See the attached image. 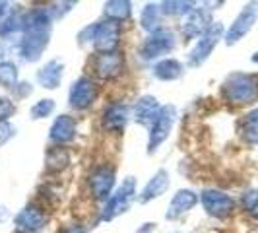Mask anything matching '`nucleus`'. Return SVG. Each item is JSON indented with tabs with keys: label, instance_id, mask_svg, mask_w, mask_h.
<instances>
[{
	"label": "nucleus",
	"instance_id": "obj_1",
	"mask_svg": "<svg viewBox=\"0 0 258 233\" xmlns=\"http://www.w3.org/2000/svg\"><path fill=\"white\" fill-rule=\"evenodd\" d=\"M52 18L47 8H33L24 18L20 54L26 63H37L49 45Z\"/></svg>",
	"mask_w": 258,
	"mask_h": 233
},
{
	"label": "nucleus",
	"instance_id": "obj_2",
	"mask_svg": "<svg viewBox=\"0 0 258 233\" xmlns=\"http://www.w3.org/2000/svg\"><path fill=\"white\" fill-rule=\"evenodd\" d=\"M122 37V27L113 20L95 22L93 26H88L80 31L78 43L82 47H91L95 54L118 51V43Z\"/></svg>",
	"mask_w": 258,
	"mask_h": 233
},
{
	"label": "nucleus",
	"instance_id": "obj_3",
	"mask_svg": "<svg viewBox=\"0 0 258 233\" xmlns=\"http://www.w3.org/2000/svg\"><path fill=\"white\" fill-rule=\"evenodd\" d=\"M177 49V35L173 29L169 27H159L152 31L148 37L142 41L140 49H138V54L142 61H155V59H161L165 54H171V52Z\"/></svg>",
	"mask_w": 258,
	"mask_h": 233
},
{
	"label": "nucleus",
	"instance_id": "obj_4",
	"mask_svg": "<svg viewBox=\"0 0 258 233\" xmlns=\"http://www.w3.org/2000/svg\"><path fill=\"white\" fill-rule=\"evenodd\" d=\"M136 198V179L134 177H126L122 185L113 191V194L107 198L103 210H101V221H111L116 216L124 214L130 208L132 200Z\"/></svg>",
	"mask_w": 258,
	"mask_h": 233
},
{
	"label": "nucleus",
	"instance_id": "obj_5",
	"mask_svg": "<svg viewBox=\"0 0 258 233\" xmlns=\"http://www.w3.org/2000/svg\"><path fill=\"white\" fill-rule=\"evenodd\" d=\"M175 119H177L175 105H161V109H159L157 116L154 119V123L148 127L150 129V136H148V152L150 154L157 152V148L169 138L173 125H175Z\"/></svg>",
	"mask_w": 258,
	"mask_h": 233
},
{
	"label": "nucleus",
	"instance_id": "obj_6",
	"mask_svg": "<svg viewBox=\"0 0 258 233\" xmlns=\"http://www.w3.org/2000/svg\"><path fill=\"white\" fill-rule=\"evenodd\" d=\"M99 97V86L91 76H80L68 91V105L74 111H88Z\"/></svg>",
	"mask_w": 258,
	"mask_h": 233
},
{
	"label": "nucleus",
	"instance_id": "obj_7",
	"mask_svg": "<svg viewBox=\"0 0 258 233\" xmlns=\"http://www.w3.org/2000/svg\"><path fill=\"white\" fill-rule=\"evenodd\" d=\"M116 183V171L113 165L103 163L97 167L91 169V173L88 175V189L93 200H105L113 194Z\"/></svg>",
	"mask_w": 258,
	"mask_h": 233
},
{
	"label": "nucleus",
	"instance_id": "obj_8",
	"mask_svg": "<svg viewBox=\"0 0 258 233\" xmlns=\"http://www.w3.org/2000/svg\"><path fill=\"white\" fill-rule=\"evenodd\" d=\"M91 72L99 80H115L124 72V52H103L91 61Z\"/></svg>",
	"mask_w": 258,
	"mask_h": 233
},
{
	"label": "nucleus",
	"instance_id": "obj_9",
	"mask_svg": "<svg viewBox=\"0 0 258 233\" xmlns=\"http://www.w3.org/2000/svg\"><path fill=\"white\" fill-rule=\"evenodd\" d=\"M45 210L31 202L24 206L16 216H14V233H41V229L45 227Z\"/></svg>",
	"mask_w": 258,
	"mask_h": 233
},
{
	"label": "nucleus",
	"instance_id": "obj_10",
	"mask_svg": "<svg viewBox=\"0 0 258 233\" xmlns=\"http://www.w3.org/2000/svg\"><path fill=\"white\" fill-rule=\"evenodd\" d=\"M132 109L122 101H113L103 109L101 115V129L105 132H113V134H122L126 125H128Z\"/></svg>",
	"mask_w": 258,
	"mask_h": 233
},
{
	"label": "nucleus",
	"instance_id": "obj_11",
	"mask_svg": "<svg viewBox=\"0 0 258 233\" xmlns=\"http://www.w3.org/2000/svg\"><path fill=\"white\" fill-rule=\"evenodd\" d=\"M221 35V26H210L200 35V39L196 41L194 49L188 52V65L190 66H200L208 56L212 54L214 47L218 45V39Z\"/></svg>",
	"mask_w": 258,
	"mask_h": 233
},
{
	"label": "nucleus",
	"instance_id": "obj_12",
	"mask_svg": "<svg viewBox=\"0 0 258 233\" xmlns=\"http://www.w3.org/2000/svg\"><path fill=\"white\" fill-rule=\"evenodd\" d=\"M78 125L76 119L70 115H58L54 119V123L51 125V130H49V140H51L54 146H62L66 148L68 144H72L76 140V132Z\"/></svg>",
	"mask_w": 258,
	"mask_h": 233
},
{
	"label": "nucleus",
	"instance_id": "obj_13",
	"mask_svg": "<svg viewBox=\"0 0 258 233\" xmlns=\"http://www.w3.org/2000/svg\"><path fill=\"white\" fill-rule=\"evenodd\" d=\"M200 200H202V206L208 214L216 216V218H225L233 210L231 198L227 194L220 193V191H214V189H206L200 196Z\"/></svg>",
	"mask_w": 258,
	"mask_h": 233
},
{
	"label": "nucleus",
	"instance_id": "obj_14",
	"mask_svg": "<svg viewBox=\"0 0 258 233\" xmlns=\"http://www.w3.org/2000/svg\"><path fill=\"white\" fill-rule=\"evenodd\" d=\"M198 194L192 193L190 189H181V191H177V194L171 198V202H169V208H167V220H177V218H181L184 216L186 212H190L196 204H198Z\"/></svg>",
	"mask_w": 258,
	"mask_h": 233
},
{
	"label": "nucleus",
	"instance_id": "obj_15",
	"mask_svg": "<svg viewBox=\"0 0 258 233\" xmlns=\"http://www.w3.org/2000/svg\"><path fill=\"white\" fill-rule=\"evenodd\" d=\"M169 185H171L169 173L165 171V169H157L154 177L146 183V187L142 189V193H140V196H138V200H140L142 204H146V202H150V200H155V198L163 196V194L167 193Z\"/></svg>",
	"mask_w": 258,
	"mask_h": 233
},
{
	"label": "nucleus",
	"instance_id": "obj_16",
	"mask_svg": "<svg viewBox=\"0 0 258 233\" xmlns=\"http://www.w3.org/2000/svg\"><path fill=\"white\" fill-rule=\"evenodd\" d=\"M159 109H161V105L157 103V99L154 95H142L132 107V116H134V121L138 125L150 127L154 123V119L157 116V113H159Z\"/></svg>",
	"mask_w": 258,
	"mask_h": 233
},
{
	"label": "nucleus",
	"instance_id": "obj_17",
	"mask_svg": "<svg viewBox=\"0 0 258 233\" xmlns=\"http://www.w3.org/2000/svg\"><path fill=\"white\" fill-rule=\"evenodd\" d=\"M62 74H64V65L60 61L52 59L37 70V82L47 90H56L62 82Z\"/></svg>",
	"mask_w": 258,
	"mask_h": 233
},
{
	"label": "nucleus",
	"instance_id": "obj_18",
	"mask_svg": "<svg viewBox=\"0 0 258 233\" xmlns=\"http://www.w3.org/2000/svg\"><path fill=\"white\" fill-rule=\"evenodd\" d=\"M208 27H210L208 14L202 8H194L192 12L186 16V20L182 22V35L186 39H194L198 35H202Z\"/></svg>",
	"mask_w": 258,
	"mask_h": 233
},
{
	"label": "nucleus",
	"instance_id": "obj_19",
	"mask_svg": "<svg viewBox=\"0 0 258 233\" xmlns=\"http://www.w3.org/2000/svg\"><path fill=\"white\" fill-rule=\"evenodd\" d=\"M70 165V152L62 146H52L45 154V171L47 173H62Z\"/></svg>",
	"mask_w": 258,
	"mask_h": 233
},
{
	"label": "nucleus",
	"instance_id": "obj_20",
	"mask_svg": "<svg viewBox=\"0 0 258 233\" xmlns=\"http://www.w3.org/2000/svg\"><path fill=\"white\" fill-rule=\"evenodd\" d=\"M152 74L161 82H175L184 74V66L177 59H163L154 65Z\"/></svg>",
	"mask_w": 258,
	"mask_h": 233
},
{
	"label": "nucleus",
	"instance_id": "obj_21",
	"mask_svg": "<svg viewBox=\"0 0 258 233\" xmlns=\"http://www.w3.org/2000/svg\"><path fill=\"white\" fill-rule=\"evenodd\" d=\"M105 10V20H113L116 24H122L126 22L132 14V4L130 2H122V0H111V2H105L103 6Z\"/></svg>",
	"mask_w": 258,
	"mask_h": 233
},
{
	"label": "nucleus",
	"instance_id": "obj_22",
	"mask_svg": "<svg viewBox=\"0 0 258 233\" xmlns=\"http://www.w3.org/2000/svg\"><path fill=\"white\" fill-rule=\"evenodd\" d=\"M161 6L159 4H146L144 6L142 14H140V27L146 29L148 33H152L155 29H159V24H161Z\"/></svg>",
	"mask_w": 258,
	"mask_h": 233
},
{
	"label": "nucleus",
	"instance_id": "obj_23",
	"mask_svg": "<svg viewBox=\"0 0 258 233\" xmlns=\"http://www.w3.org/2000/svg\"><path fill=\"white\" fill-rule=\"evenodd\" d=\"M24 18H26V16H22L18 10H16V12L10 10V14L0 22V37L8 39V37H12L14 33L22 31V29H24Z\"/></svg>",
	"mask_w": 258,
	"mask_h": 233
},
{
	"label": "nucleus",
	"instance_id": "obj_24",
	"mask_svg": "<svg viewBox=\"0 0 258 233\" xmlns=\"http://www.w3.org/2000/svg\"><path fill=\"white\" fill-rule=\"evenodd\" d=\"M0 86L6 90H14L18 86V66L10 61L0 63Z\"/></svg>",
	"mask_w": 258,
	"mask_h": 233
},
{
	"label": "nucleus",
	"instance_id": "obj_25",
	"mask_svg": "<svg viewBox=\"0 0 258 233\" xmlns=\"http://www.w3.org/2000/svg\"><path fill=\"white\" fill-rule=\"evenodd\" d=\"M252 20H254V18H252L250 14L246 12V10L241 14V16L237 18V22H235V24L231 26V29H229L227 43H235L237 39H239L241 35H243V33H245V31H248V29H250V26H252Z\"/></svg>",
	"mask_w": 258,
	"mask_h": 233
},
{
	"label": "nucleus",
	"instance_id": "obj_26",
	"mask_svg": "<svg viewBox=\"0 0 258 233\" xmlns=\"http://www.w3.org/2000/svg\"><path fill=\"white\" fill-rule=\"evenodd\" d=\"M159 6H161V14L171 16V18H182V16H188L194 10L192 2H163Z\"/></svg>",
	"mask_w": 258,
	"mask_h": 233
},
{
	"label": "nucleus",
	"instance_id": "obj_27",
	"mask_svg": "<svg viewBox=\"0 0 258 233\" xmlns=\"http://www.w3.org/2000/svg\"><path fill=\"white\" fill-rule=\"evenodd\" d=\"M54 101L52 99H39L37 103L33 105L31 109H29V115L33 121H41V119H47V116H51L54 113Z\"/></svg>",
	"mask_w": 258,
	"mask_h": 233
},
{
	"label": "nucleus",
	"instance_id": "obj_28",
	"mask_svg": "<svg viewBox=\"0 0 258 233\" xmlns=\"http://www.w3.org/2000/svg\"><path fill=\"white\" fill-rule=\"evenodd\" d=\"M16 113V105L8 97H0V123H6Z\"/></svg>",
	"mask_w": 258,
	"mask_h": 233
},
{
	"label": "nucleus",
	"instance_id": "obj_29",
	"mask_svg": "<svg viewBox=\"0 0 258 233\" xmlns=\"http://www.w3.org/2000/svg\"><path fill=\"white\" fill-rule=\"evenodd\" d=\"M14 132H16V130L12 129V125H10L8 121H6V123H0V146L8 142L14 136Z\"/></svg>",
	"mask_w": 258,
	"mask_h": 233
},
{
	"label": "nucleus",
	"instance_id": "obj_30",
	"mask_svg": "<svg viewBox=\"0 0 258 233\" xmlns=\"http://www.w3.org/2000/svg\"><path fill=\"white\" fill-rule=\"evenodd\" d=\"M58 233H88V227H84L82 223H70V225L62 227Z\"/></svg>",
	"mask_w": 258,
	"mask_h": 233
},
{
	"label": "nucleus",
	"instance_id": "obj_31",
	"mask_svg": "<svg viewBox=\"0 0 258 233\" xmlns=\"http://www.w3.org/2000/svg\"><path fill=\"white\" fill-rule=\"evenodd\" d=\"M8 6H10L8 2H0V22L10 14V8H8Z\"/></svg>",
	"mask_w": 258,
	"mask_h": 233
},
{
	"label": "nucleus",
	"instance_id": "obj_32",
	"mask_svg": "<svg viewBox=\"0 0 258 233\" xmlns=\"http://www.w3.org/2000/svg\"><path fill=\"white\" fill-rule=\"evenodd\" d=\"M144 225H146V227H142V229H140V233H150L155 227V223H144Z\"/></svg>",
	"mask_w": 258,
	"mask_h": 233
}]
</instances>
